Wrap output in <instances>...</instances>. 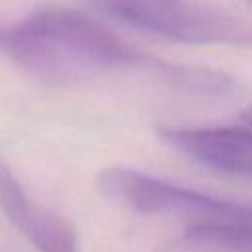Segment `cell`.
<instances>
[{
    "label": "cell",
    "instance_id": "cell-9",
    "mask_svg": "<svg viewBox=\"0 0 252 252\" xmlns=\"http://www.w3.org/2000/svg\"><path fill=\"white\" fill-rule=\"evenodd\" d=\"M246 2H248V4H250V6H252V0H246Z\"/></svg>",
    "mask_w": 252,
    "mask_h": 252
},
{
    "label": "cell",
    "instance_id": "cell-1",
    "mask_svg": "<svg viewBox=\"0 0 252 252\" xmlns=\"http://www.w3.org/2000/svg\"><path fill=\"white\" fill-rule=\"evenodd\" d=\"M0 51L51 83L79 81L112 69L142 67L158 73L163 63L69 8H41L16 24L0 26Z\"/></svg>",
    "mask_w": 252,
    "mask_h": 252
},
{
    "label": "cell",
    "instance_id": "cell-8",
    "mask_svg": "<svg viewBox=\"0 0 252 252\" xmlns=\"http://www.w3.org/2000/svg\"><path fill=\"white\" fill-rule=\"evenodd\" d=\"M242 118H244V122H248V124L252 126V104L242 110Z\"/></svg>",
    "mask_w": 252,
    "mask_h": 252
},
{
    "label": "cell",
    "instance_id": "cell-6",
    "mask_svg": "<svg viewBox=\"0 0 252 252\" xmlns=\"http://www.w3.org/2000/svg\"><path fill=\"white\" fill-rule=\"evenodd\" d=\"M185 240L222 252H252V207L232 219L185 226Z\"/></svg>",
    "mask_w": 252,
    "mask_h": 252
},
{
    "label": "cell",
    "instance_id": "cell-5",
    "mask_svg": "<svg viewBox=\"0 0 252 252\" xmlns=\"http://www.w3.org/2000/svg\"><path fill=\"white\" fill-rule=\"evenodd\" d=\"M0 209L39 252H79L73 224L33 203L4 161H0Z\"/></svg>",
    "mask_w": 252,
    "mask_h": 252
},
{
    "label": "cell",
    "instance_id": "cell-7",
    "mask_svg": "<svg viewBox=\"0 0 252 252\" xmlns=\"http://www.w3.org/2000/svg\"><path fill=\"white\" fill-rule=\"evenodd\" d=\"M165 83H169L175 89H181L185 93L205 94V96H219L232 91V79L217 69L207 67H193V65H161L158 73Z\"/></svg>",
    "mask_w": 252,
    "mask_h": 252
},
{
    "label": "cell",
    "instance_id": "cell-4",
    "mask_svg": "<svg viewBox=\"0 0 252 252\" xmlns=\"http://www.w3.org/2000/svg\"><path fill=\"white\" fill-rule=\"evenodd\" d=\"M158 134L177 152L201 165L242 179H252V130L244 126L171 128L159 126Z\"/></svg>",
    "mask_w": 252,
    "mask_h": 252
},
{
    "label": "cell",
    "instance_id": "cell-2",
    "mask_svg": "<svg viewBox=\"0 0 252 252\" xmlns=\"http://www.w3.org/2000/svg\"><path fill=\"white\" fill-rule=\"evenodd\" d=\"M130 28L197 45H252V24L203 0H87Z\"/></svg>",
    "mask_w": 252,
    "mask_h": 252
},
{
    "label": "cell",
    "instance_id": "cell-3",
    "mask_svg": "<svg viewBox=\"0 0 252 252\" xmlns=\"http://www.w3.org/2000/svg\"><path fill=\"white\" fill-rule=\"evenodd\" d=\"M96 185L104 197L136 213L179 217L185 220V226L232 219L252 207L248 203L205 195L128 167L102 169L96 177Z\"/></svg>",
    "mask_w": 252,
    "mask_h": 252
}]
</instances>
